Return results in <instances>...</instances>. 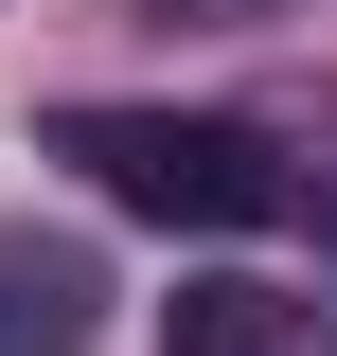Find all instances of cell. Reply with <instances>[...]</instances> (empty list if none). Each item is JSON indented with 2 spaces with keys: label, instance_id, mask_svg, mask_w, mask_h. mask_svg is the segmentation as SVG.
<instances>
[{
  "label": "cell",
  "instance_id": "cell-3",
  "mask_svg": "<svg viewBox=\"0 0 337 356\" xmlns=\"http://www.w3.org/2000/svg\"><path fill=\"white\" fill-rule=\"evenodd\" d=\"M160 356H337V321L302 303V285L213 267V285H178V303H160Z\"/></svg>",
  "mask_w": 337,
  "mask_h": 356
},
{
  "label": "cell",
  "instance_id": "cell-2",
  "mask_svg": "<svg viewBox=\"0 0 337 356\" xmlns=\"http://www.w3.org/2000/svg\"><path fill=\"white\" fill-rule=\"evenodd\" d=\"M107 339V267L71 232H0V356H89Z\"/></svg>",
  "mask_w": 337,
  "mask_h": 356
},
{
  "label": "cell",
  "instance_id": "cell-1",
  "mask_svg": "<svg viewBox=\"0 0 337 356\" xmlns=\"http://www.w3.org/2000/svg\"><path fill=\"white\" fill-rule=\"evenodd\" d=\"M53 161L160 232H266L284 214V143L231 107H53Z\"/></svg>",
  "mask_w": 337,
  "mask_h": 356
}]
</instances>
